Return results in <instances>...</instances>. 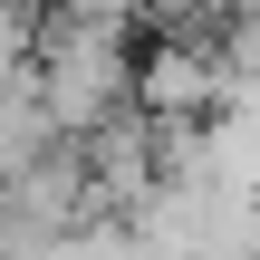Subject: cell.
Here are the masks:
<instances>
[{
    "mask_svg": "<svg viewBox=\"0 0 260 260\" xmlns=\"http://www.w3.org/2000/svg\"><path fill=\"white\" fill-rule=\"evenodd\" d=\"M125 96H135V116H145V125H203L212 106H232V77L212 68V48H193V39H164L154 58H135Z\"/></svg>",
    "mask_w": 260,
    "mask_h": 260,
    "instance_id": "obj_1",
    "label": "cell"
}]
</instances>
